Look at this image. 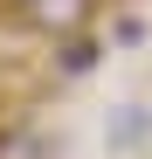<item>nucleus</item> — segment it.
<instances>
[{
	"instance_id": "obj_1",
	"label": "nucleus",
	"mask_w": 152,
	"mask_h": 159,
	"mask_svg": "<svg viewBox=\"0 0 152 159\" xmlns=\"http://www.w3.org/2000/svg\"><path fill=\"white\" fill-rule=\"evenodd\" d=\"M14 14H21V28H35V35H83L90 28V14H97V0H14Z\"/></svg>"
},
{
	"instance_id": "obj_2",
	"label": "nucleus",
	"mask_w": 152,
	"mask_h": 159,
	"mask_svg": "<svg viewBox=\"0 0 152 159\" xmlns=\"http://www.w3.org/2000/svg\"><path fill=\"white\" fill-rule=\"evenodd\" d=\"M145 125H152L145 104H118V111L104 118V145H111V152H132V145L145 139Z\"/></svg>"
},
{
	"instance_id": "obj_3",
	"label": "nucleus",
	"mask_w": 152,
	"mask_h": 159,
	"mask_svg": "<svg viewBox=\"0 0 152 159\" xmlns=\"http://www.w3.org/2000/svg\"><path fill=\"white\" fill-rule=\"evenodd\" d=\"M0 159H48V139L28 118H7V125H0Z\"/></svg>"
},
{
	"instance_id": "obj_4",
	"label": "nucleus",
	"mask_w": 152,
	"mask_h": 159,
	"mask_svg": "<svg viewBox=\"0 0 152 159\" xmlns=\"http://www.w3.org/2000/svg\"><path fill=\"white\" fill-rule=\"evenodd\" d=\"M56 62H62V76H83V69L97 62V42H90V35H69V42H62V56H56Z\"/></svg>"
}]
</instances>
